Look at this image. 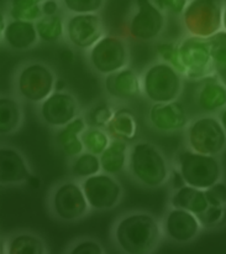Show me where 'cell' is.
<instances>
[{"instance_id": "1", "label": "cell", "mask_w": 226, "mask_h": 254, "mask_svg": "<svg viewBox=\"0 0 226 254\" xmlns=\"http://www.w3.org/2000/svg\"><path fill=\"white\" fill-rule=\"evenodd\" d=\"M160 222L150 213L133 212L123 216L114 226L116 246L128 254H146L155 251L162 240Z\"/></svg>"}, {"instance_id": "2", "label": "cell", "mask_w": 226, "mask_h": 254, "mask_svg": "<svg viewBox=\"0 0 226 254\" xmlns=\"http://www.w3.org/2000/svg\"><path fill=\"white\" fill-rule=\"evenodd\" d=\"M128 169L134 180L148 189L165 185L171 174L166 155L150 141H137L130 146Z\"/></svg>"}, {"instance_id": "3", "label": "cell", "mask_w": 226, "mask_h": 254, "mask_svg": "<svg viewBox=\"0 0 226 254\" xmlns=\"http://www.w3.org/2000/svg\"><path fill=\"white\" fill-rule=\"evenodd\" d=\"M58 77L49 64L41 61H29L16 69L14 76L15 94L21 101L40 104L54 92Z\"/></svg>"}, {"instance_id": "4", "label": "cell", "mask_w": 226, "mask_h": 254, "mask_svg": "<svg viewBox=\"0 0 226 254\" xmlns=\"http://www.w3.org/2000/svg\"><path fill=\"white\" fill-rule=\"evenodd\" d=\"M183 79L175 67L158 60L141 73V96L151 103L177 101L183 91Z\"/></svg>"}, {"instance_id": "5", "label": "cell", "mask_w": 226, "mask_h": 254, "mask_svg": "<svg viewBox=\"0 0 226 254\" xmlns=\"http://www.w3.org/2000/svg\"><path fill=\"white\" fill-rule=\"evenodd\" d=\"M89 67L101 77L123 69L130 64V49L120 35L105 34L86 51Z\"/></svg>"}, {"instance_id": "6", "label": "cell", "mask_w": 226, "mask_h": 254, "mask_svg": "<svg viewBox=\"0 0 226 254\" xmlns=\"http://www.w3.org/2000/svg\"><path fill=\"white\" fill-rule=\"evenodd\" d=\"M223 0H189L181 15L185 35L210 39L223 30Z\"/></svg>"}, {"instance_id": "7", "label": "cell", "mask_w": 226, "mask_h": 254, "mask_svg": "<svg viewBox=\"0 0 226 254\" xmlns=\"http://www.w3.org/2000/svg\"><path fill=\"white\" fill-rule=\"evenodd\" d=\"M188 149L205 155H219L226 148V133L215 114H200L184 129Z\"/></svg>"}, {"instance_id": "8", "label": "cell", "mask_w": 226, "mask_h": 254, "mask_svg": "<svg viewBox=\"0 0 226 254\" xmlns=\"http://www.w3.org/2000/svg\"><path fill=\"white\" fill-rule=\"evenodd\" d=\"M176 159L177 168L187 185L207 190L222 179V165L214 155H205L187 149L181 151Z\"/></svg>"}, {"instance_id": "9", "label": "cell", "mask_w": 226, "mask_h": 254, "mask_svg": "<svg viewBox=\"0 0 226 254\" xmlns=\"http://www.w3.org/2000/svg\"><path fill=\"white\" fill-rule=\"evenodd\" d=\"M167 15L158 9L152 0H136L126 21V32L136 41H153L165 31Z\"/></svg>"}, {"instance_id": "10", "label": "cell", "mask_w": 226, "mask_h": 254, "mask_svg": "<svg viewBox=\"0 0 226 254\" xmlns=\"http://www.w3.org/2000/svg\"><path fill=\"white\" fill-rule=\"evenodd\" d=\"M180 57L185 79L199 82L215 74L208 39L185 35L180 40Z\"/></svg>"}, {"instance_id": "11", "label": "cell", "mask_w": 226, "mask_h": 254, "mask_svg": "<svg viewBox=\"0 0 226 254\" xmlns=\"http://www.w3.org/2000/svg\"><path fill=\"white\" fill-rule=\"evenodd\" d=\"M105 34V24L99 12L68 14L66 16L64 39L73 49L88 51Z\"/></svg>"}, {"instance_id": "12", "label": "cell", "mask_w": 226, "mask_h": 254, "mask_svg": "<svg viewBox=\"0 0 226 254\" xmlns=\"http://www.w3.org/2000/svg\"><path fill=\"white\" fill-rule=\"evenodd\" d=\"M51 208L57 218L64 222H73L83 218L90 207L81 184L66 181L54 188Z\"/></svg>"}, {"instance_id": "13", "label": "cell", "mask_w": 226, "mask_h": 254, "mask_svg": "<svg viewBox=\"0 0 226 254\" xmlns=\"http://www.w3.org/2000/svg\"><path fill=\"white\" fill-rule=\"evenodd\" d=\"M89 207L94 211H109L116 207L123 197L120 183L106 173H99L81 183Z\"/></svg>"}, {"instance_id": "14", "label": "cell", "mask_w": 226, "mask_h": 254, "mask_svg": "<svg viewBox=\"0 0 226 254\" xmlns=\"http://www.w3.org/2000/svg\"><path fill=\"white\" fill-rule=\"evenodd\" d=\"M37 114L46 126L58 129L81 116V108L76 96L64 89L54 91L37 104Z\"/></svg>"}, {"instance_id": "15", "label": "cell", "mask_w": 226, "mask_h": 254, "mask_svg": "<svg viewBox=\"0 0 226 254\" xmlns=\"http://www.w3.org/2000/svg\"><path fill=\"white\" fill-rule=\"evenodd\" d=\"M147 123L153 130L162 134L182 131L189 123L184 104L181 101L151 103L147 111Z\"/></svg>"}, {"instance_id": "16", "label": "cell", "mask_w": 226, "mask_h": 254, "mask_svg": "<svg viewBox=\"0 0 226 254\" xmlns=\"http://www.w3.org/2000/svg\"><path fill=\"white\" fill-rule=\"evenodd\" d=\"M202 223L197 215L182 208L172 207L162 222L163 233L176 243H188L194 240L202 230Z\"/></svg>"}, {"instance_id": "17", "label": "cell", "mask_w": 226, "mask_h": 254, "mask_svg": "<svg viewBox=\"0 0 226 254\" xmlns=\"http://www.w3.org/2000/svg\"><path fill=\"white\" fill-rule=\"evenodd\" d=\"M103 86L110 99L130 101L141 96V74L128 66L103 77Z\"/></svg>"}, {"instance_id": "18", "label": "cell", "mask_w": 226, "mask_h": 254, "mask_svg": "<svg viewBox=\"0 0 226 254\" xmlns=\"http://www.w3.org/2000/svg\"><path fill=\"white\" fill-rule=\"evenodd\" d=\"M194 102L202 114H218L226 107V83L217 74L199 81Z\"/></svg>"}, {"instance_id": "19", "label": "cell", "mask_w": 226, "mask_h": 254, "mask_svg": "<svg viewBox=\"0 0 226 254\" xmlns=\"http://www.w3.org/2000/svg\"><path fill=\"white\" fill-rule=\"evenodd\" d=\"M1 40L5 46L14 51H29L40 42L35 22L9 17L2 24Z\"/></svg>"}, {"instance_id": "20", "label": "cell", "mask_w": 226, "mask_h": 254, "mask_svg": "<svg viewBox=\"0 0 226 254\" xmlns=\"http://www.w3.org/2000/svg\"><path fill=\"white\" fill-rule=\"evenodd\" d=\"M31 176L29 165L19 150L11 146L0 149V183L2 185L25 183Z\"/></svg>"}, {"instance_id": "21", "label": "cell", "mask_w": 226, "mask_h": 254, "mask_svg": "<svg viewBox=\"0 0 226 254\" xmlns=\"http://www.w3.org/2000/svg\"><path fill=\"white\" fill-rule=\"evenodd\" d=\"M88 127L84 116H78L66 126L61 127L56 131V143L62 153L73 159L84 151L82 134Z\"/></svg>"}, {"instance_id": "22", "label": "cell", "mask_w": 226, "mask_h": 254, "mask_svg": "<svg viewBox=\"0 0 226 254\" xmlns=\"http://www.w3.org/2000/svg\"><path fill=\"white\" fill-rule=\"evenodd\" d=\"M129 154H130V145L128 141L113 138L108 148L99 156L101 171L113 176L120 175L128 166Z\"/></svg>"}, {"instance_id": "23", "label": "cell", "mask_w": 226, "mask_h": 254, "mask_svg": "<svg viewBox=\"0 0 226 254\" xmlns=\"http://www.w3.org/2000/svg\"><path fill=\"white\" fill-rule=\"evenodd\" d=\"M106 130L111 138L130 141L137 136L138 122L133 111L126 107H116L110 122L106 126Z\"/></svg>"}, {"instance_id": "24", "label": "cell", "mask_w": 226, "mask_h": 254, "mask_svg": "<svg viewBox=\"0 0 226 254\" xmlns=\"http://www.w3.org/2000/svg\"><path fill=\"white\" fill-rule=\"evenodd\" d=\"M170 203L171 207L182 208L197 216L202 215L209 207L204 190L189 185H184L183 188L175 190V192L171 196Z\"/></svg>"}, {"instance_id": "25", "label": "cell", "mask_w": 226, "mask_h": 254, "mask_svg": "<svg viewBox=\"0 0 226 254\" xmlns=\"http://www.w3.org/2000/svg\"><path fill=\"white\" fill-rule=\"evenodd\" d=\"M24 111L17 97L2 96L0 98V133L10 135L21 127Z\"/></svg>"}, {"instance_id": "26", "label": "cell", "mask_w": 226, "mask_h": 254, "mask_svg": "<svg viewBox=\"0 0 226 254\" xmlns=\"http://www.w3.org/2000/svg\"><path fill=\"white\" fill-rule=\"evenodd\" d=\"M35 25H36L40 42L56 44L64 39L66 17L62 14L53 15V16H41L37 21H35Z\"/></svg>"}, {"instance_id": "27", "label": "cell", "mask_w": 226, "mask_h": 254, "mask_svg": "<svg viewBox=\"0 0 226 254\" xmlns=\"http://www.w3.org/2000/svg\"><path fill=\"white\" fill-rule=\"evenodd\" d=\"M5 252L9 254H44L47 250L45 242L39 236L19 233L10 238Z\"/></svg>"}, {"instance_id": "28", "label": "cell", "mask_w": 226, "mask_h": 254, "mask_svg": "<svg viewBox=\"0 0 226 254\" xmlns=\"http://www.w3.org/2000/svg\"><path fill=\"white\" fill-rule=\"evenodd\" d=\"M41 0H7L6 17L22 21H37L42 16Z\"/></svg>"}, {"instance_id": "29", "label": "cell", "mask_w": 226, "mask_h": 254, "mask_svg": "<svg viewBox=\"0 0 226 254\" xmlns=\"http://www.w3.org/2000/svg\"><path fill=\"white\" fill-rule=\"evenodd\" d=\"M69 169H71V174L76 179L83 180V179L90 178V176L101 173L100 158L99 155L84 150L83 153L73 158Z\"/></svg>"}, {"instance_id": "30", "label": "cell", "mask_w": 226, "mask_h": 254, "mask_svg": "<svg viewBox=\"0 0 226 254\" xmlns=\"http://www.w3.org/2000/svg\"><path fill=\"white\" fill-rule=\"evenodd\" d=\"M111 135L108 130L98 127L88 126L82 134L84 150L100 156L111 141Z\"/></svg>"}, {"instance_id": "31", "label": "cell", "mask_w": 226, "mask_h": 254, "mask_svg": "<svg viewBox=\"0 0 226 254\" xmlns=\"http://www.w3.org/2000/svg\"><path fill=\"white\" fill-rule=\"evenodd\" d=\"M208 40L212 51L214 73L224 81L226 79V31L220 30Z\"/></svg>"}, {"instance_id": "32", "label": "cell", "mask_w": 226, "mask_h": 254, "mask_svg": "<svg viewBox=\"0 0 226 254\" xmlns=\"http://www.w3.org/2000/svg\"><path fill=\"white\" fill-rule=\"evenodd\" d=\"M114 111H115V107L111 103L106 101H98L87 109L84 118L88 126L105 129L113 117Z\"/></svg>"}, {"instance_id": "33", "label": "cell", "mask_w": 226, "mask_h": 254, "mask_svg": "<svg viewBox=\"0 0 226 254\" xmlns=\"http://www.w3.org/2000/svg\"><path fill=\"white\" fill-rule=\"evenodd\" d=\"M155 49L160 61L171 64L180 73L183 74V66L180 57V40L178 41H175V40H161L156 44Z\"/></svg>"}, {"instance_id": "34", "label": "cell", "mask_w": 226, "mask_h": 254, "mask_svg": "<svg viewBox=\"0 0 226 254\" xmlns=\"http://www.w3.org/2000/svg\"><path fill=\"white\" fill-rule=\"evenodd\" d=\"M67 14H88L100 12L105 0H59Z\"/></svg>"}, {"instance_id": "35", "label": "cell", "mask_w": 226, "mask_h": 254, "mask_svg": "<svg viewBox=\"0 0 226 254\" xmlns=\"http://www.w3.org/2000/svg\"><path fill=\"white\" fill-rule=\"evenodd\" d=\"M203 227L210 228L223 226L226 223V207L225 206H210L198 216Z\"/></svg>"}, {"instance_id": "36", "label": "cell", "mask_w": 226, "mask_h": 254, "mask_svg": "<svg viewBox=\"0 0 226 254\" xmlns=\"http://www.w3.org/2000/svg\"><path fill=\"white\" fill-rule=\"evenodd\" d=\"M189 0H152L153 4L170 16H180L184 11Z\"/></svg>"}, {"instance_id": "37", "label": "cell", "mask_w": 226, "mask_h": 254, "mask_svg": "<svg viewBox=\"0 0 226 254\" xmlns=\"http://www.w3.org/2000/svg\"><path fill=\"white\" fill-rule=\"evenodd\" d=\"M204 193L210 206L226 205V184L222 181H218L217 184L204 190Z\"/></svg>"}, {"instance_id": "38", "label": "cell", "mask_w": 226, "mask_h": 254, "mask_svg": "<svg viewBox=\"0 0 226 254\" xmlns=\"http://www.w3.org/2000/svg\"><path fill=\"white\" fill-rule=\"evenodd\" d=\"M71 254H101L104 253L103 247L99 245L96 241H81V242L76 243L69 251Z\"/></svg>"}, {"instance_id": "39", "label": "cell", "mask_w": 226, "mask_h": 254, "mask_svg": "<svg viewBox=\"0 0 226 254\" xmlns=\"http://www.w3.org/2000/svg\"><path fill=\"white\" fill-rule=\"evenodd\" d=\"M61 10H63V7L59 0H45L41 2L42 16H53L61 14Z\"/></svg>"}, {"instance_id": "40", "label": "cell", "mask_w": 226, "mask_h": 254, "mask_svg": "<svg viewBox=\"0 0 226 254\" xmlns=\"http://www.w3.org/2000/svg\"><path fill=\"white\" fill-rule=\"evenodd\" d=\"M168 181H170L171 184V188H172V190H178V189L183 188L184 185H187L184 181V179H183L182 176V173L180 171V169L176 166V168L171 169V174H170V179H168Z\"/></svg>"}, {"instance_id": "41", "label": "cell", "mask_w": 226, "mask_h": 254, "mask_svg": "<svg viewBox=\"0 0 226 254\" xmlns=\"http://www.w3.org/2000/svg\"><path fill=\"white\" fill-rule=\"evenodd\" d=\"M218 117H219L220 122H222L223 127H224V129H225V133H226V107L224 109H222L219 113H218Z\"/></svg>"}, {"instance_id": "42", "label": "cell", "mask_w": 226, "mask_h": 254, "mask_svg": "<svg viewBox=\"0 0 226 254\" xmlns=\"http://www.w3.org/2000/svg\"><path fill=\"white\" fill-rule=\"evenodd\" d=\"M64 89H66V83H64V81H62L61 78H57L54 91H64Z\"/></svg>"}, {"instance_id": "43", "label": "cell", "mask_w": 226, "mask_h": 254, "mask_svg": "<svg viewBox=\"0 0 226 254\" xmlns=\"http://www.w3.org/2000/svg\"><path fill=\"white\" fill-rule=\"evenodd\" d=\"M222 24H223V30H224V31H226V2H224V7H223Z\"/></svg>"}, {"instance_id": "44", "label": "cell", "mask_w": 226, "mask_h": 254, "mask_svg": "<svg viewBox=\"0 0 226 254\" xmlns=\"http://www.w3.org/2000/svg\"><path fill=\"white\" fill-rule=\"evenodd\" d=\"M224 82H225V83H226V79H224Z\"/></svg>"}, {"instance_id": "45", "label": "cell", "mask_w": 226, "mask_h": 254, "mask_svg": "<svg viewBox=\"0 0 226 254\" xmlns=\"http://www.w3.org/2000/svg\"><path fill=\"white\" fill-rule=\"evenodd\" d=\"M41 1H45V0H41Z\"/></svg>"}]
</instances>
